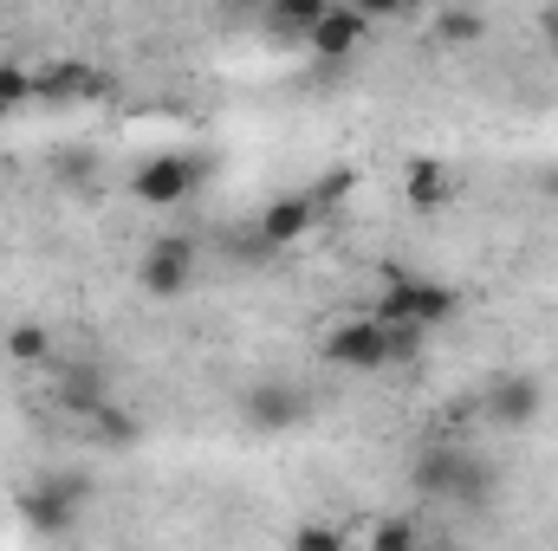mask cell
<instances>
[{
    "mask_svg": "<svg viewBox=\"0 0 558 551\" xmlns=\"http://www.w3.org/2000/svg\"><path fill=\"white\" fill-rule=\"evenodd\" d=\"M454 311H461V292H454V285L416 279L410 267L384 260V273H377V305H371L377 325H390V331H428V325H448Z\"/></svg>",
    "mask_w": 558,
    "mask_h": 551,
    "instance_id": "cell-1",
    "label": "cell"
},
{
    "mask_svg": "<svg viewBox=\"0 0 558 551\" xmlns=\"http://www.w3.org/2000/svg\"><path fill=\"white\" fill-rule=\"evenodd\" d=\"M85 506H92V474H78V467H52L13 493V513L33 539H65L85 519Z\"/></svg>",
    "mask_w": 558,
    "mask_h": 551,
    "instance_id": "cell-2",
    "label": "cell"
},
{
    "mask_svg": "<svg viewBox=\"0 0 558 551\" xmlns=\"http://www.w3.org/2000/svg\"><path fill=\"white\" fill-rule=\"evenodd\" d=\"M416 344H422V331H390V325H377L371 311H357V318H344V325L325 331L318 357L338 364V370H351V377H371V370H384V364H397V357H416Z\"/></svg>",
    "mask_w": 558,
    "mask_h": 551,
    "instance_id": "cell-3",
    "label": "cell"
},
{
    "mask_svg": "<svg viewBox=\"0 0 558 551\" xmlns=\"http://www.w3.org/2000/svg\"><path fill=\"white\" fill-rule=\"evenodd\" d=\"M202 273V247H195V234H156L149 247H143L137 260V285L149 298H182L189 285Z\"/></svg>",
    "mask_w": 558,
    "mask_h": 551,
    "instance_id": "cell-4",
    "label": "cell"
},
{
    "mask_svg": "<svg viewBox=\"0 0 558 551\" xmlns=\"http://www.w3.org/2000/svg\"><path fill=\"white\" fill-rule=\"evenodd\" d=\"M416 493L422 500H461V506H481V500L494 493V474H487L481 461H468V454L435 448V454H422L416 461Z\"/></svg>",
    "mask_w": 558,
    "mask_h": 551,
    "instance_id": "cell-5",
    "label": "cell"
},
{
    "mask_svg": "<svg viewBox=\"0 0 558 551\" xmlns=\"http://www.w3.org/2000/svg\"><path fill=\"white\" fill-rule=\"evenodd\" d=\"M195 188H202V156H182V149L143 156L137 169H131V195H137L143 208H182Z\"/></svg>",
    "mask_w": 558,
    "mask_h": 551,
    "instance_id": "cell-6",
    "label": "cell"
},
{
    "mask_svg": "<svg viewBox=\"0 0 558 551\" xmlns=\"http://www.w3.org/2000/svg\"><path fill=\"white\" fill-rule=\"evenodd\" d=\"M481 415H487L494 428H533V421L546 415V383H539L533 370H500V377H487V390H481Z\"/></svg>",
    "mask_w": 558,
    "mask_h": 551,
    "instance_id": "cell-7",
    "label": "cell"
},
{
    "mask_svg": "<svg viewBox=\"0 0 558 551\" xmlns=\"http://www.w3.org/2000/svg\"><path fill=\"white\" fill-rule=\"evenodd\" d=\"M241 415H247V428H260V434H286V428H299L312 403H305V390L299 383H286V377H260L247 396H241Z\"/></svg>",
    "mask_w": 558,
    "mask_h": 551,
    "instance_id": "cell-8",
    "label": "cell"
},
{
    "mask_svg": "<svg viewBox=\"0 0 558 551\" xmlns=\"http://www.w3.org/2000/svg\"><path fill=\"white\" fill-rule=\"evenodd\" d=\"M312 221H318V195H274V201L260 208V228H254V234H260L267 254H279V247H292Z\"/></svg>",
    "mask_w": 558,
    "mask_h": 551,
    "instance_id": "cell-9",
    "label": "cell"
},
{
    "mask_svg": "<svg viewBox=\"0 0 558 551\" xmlns=\"http://www.w3.org/2000/svg\"><path fill=\"white\" fill-rule=\"evenodd\" d=\"M403 201H410L416 215H435V208L454 201V175H448L441 156H410V169H403Z\"/></svg>",
    "mask_w": 558,
    "mask_h": 551,
    "instance_id": "cell-10",
    "label": "cell"
},
{
    "mask_svg": "<svg viewBox=\"0 0 558 551\" xmlns=\"http://www.w3.org/2000/svg\"><path fill=\"white\" fill-rule=\"evenodd\" d=\"M364 33H371V20H364L357 7H325V20L312 26L305 46H312L318 59H351V52L364 46Z\"/></svg>",
    "mask_w": 558,
    "mask_h": 551,
    "instance_id": "cell-11",
    "label": "cell"
},
{
    "mask_svg": "<svg viewBox=\"0 0 558 551\" xmlns=\"http://www.w3.org/2000/svg\"><path fill=\"white\" fill-rule=\"evenodd\" d=\"M428 33H435L441 46H481V39H487V13H468V7H441Z\"/></svg>",
    "mask_w": 558,
    "mask_h": 551,
    "instance_id": "cell-12",
    "label": "cell"
},
{
    "mask_svg": "<svg viewBox=\"0 0 558 551\" xmlns=\"http://www.w3.org/2000/svg\"><path fill=\"white\" fill-rule=\"evenodd\" d=\"M92 85H98V78H92L85 65H65V59H59L52 72H39V105H72V98H85Z\"/></svg>",
    "mask_w": 558,
    "mask_h": 551,
    "instance_id": "cell-13",
    "label": "cell"
},
{
    "mask_svg": "<svg viewBox=\"0 0 558 551\" xmlns=\"http://www.w3.org/2000/svg\"><path fill=\"white\" fill-rule=\"evenodd\" d=\"M39 105V72H26L20 59H0V118Z\"/></svg>",
    "mask_w": 558,
    "mask_h": 551,
    "instance_id": "cell-14",
    "label": "cell"
},
{
    "mask_svg": "<svg viewBox=\"0 0 558 551\" xmlns=\"http://www.w3.org/2000/svg\"><path fill=\"white\" fill-rule=\"evenodd\" d=\"M7 357L13 364H33V370H52V338L39 325H13L7 331Z\"/></svg>",
    "mask_w": 558,
    "mask_h": 551,
    "instance_id": "cell-15",
    "label": "cell"
},
{
    "mask_svg": "<svg viewBox=\"0 0 558 551\" xmlns=\"http://www.w3.org/2000/svg\"><path fill=\"white\" fill-rule=\"evenodd\" d=\"M325 20V0H286L267 13V33H299V39H312V26Z\"/></svg>",
    "mask_w": 558,
    "mask_h": 551,
    "instance_id": "cell-16",
    "label": "cell"
},
{
    "mask_svg": "<svg viewBox=\"0 0 558 551\" xmlns=\"http://www.w3.org/2000/svg\"><path fill=\"white\" fill-rule=\"evenodd\" d=\"M371 551H416V519L410 513H390L371 526Z\"/></svg>",
    "mask_w": 558,
    "mask_h": 551,
    "instance_id": "cell-17",
    "label": "cell"
},
{
    "mask_svg": "<svg viewBox=\"0 0 558 551\" xmlns=\"http://www.w3.org/2000/svg\"><path fill=\"white\" fill-rule=\"evenodd\" d=\"M292 551H344V526L338 519H305L292 532Z\"/></svg>",
    "mask_w": 558,
    "mask_h": 551,
    "instance_id": "cell-18",
    "label": "cell"
},
{
    "mask_svg": "<svg viewBox=\"0 0 558 551\" xmlns=\"http://www.w3.org/2000/svg\"><path fill=\"white\" fill-rule=\"evenodd\" d=\"M539 39L558 52V7H539Z\"/></svg>",
    "mask_w": 558,
    "mask_h": 551,
    "instance_id": "cell-19",
    "label": "cell"
}]
</instances>
